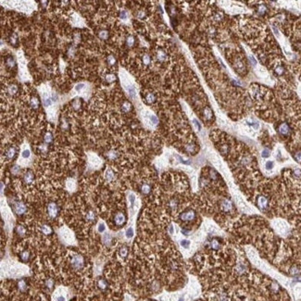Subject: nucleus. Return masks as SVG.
I'll use <instances>...</instances> for the list:
<instances>
[{"label":"nucleus","mask_w":301,"mask_h":301,"mask_svg":"<svg viewBox=\"0 0 301 301\" xmlns=\"http://www.w3.org/2000/svg\"><path fill=\"white\" fill-rule=\"evenodd\" d=\"M69 266L75 271H82L85 268V261L80 254H73L69 259Z\"/></svg>","instance_id":"1"},{"label":"nucleus","mask_w":301,"mask_h":301,"mask_svg":"<svg viewBox=\"0 0 301 301\" xmlns=\"http://www.w3.org/2000/svg\"><path fill=\"white\" fill-rule=\"evenodd\" d=\"M197 217V214L195 211L193 210H187L180 214V220L184 222H190L193 221Z\"/></svg>","instance_id":"2"},{"label":"nucleus","mask_w":301,"mask_h":301,"mask_svg":"<svg viewBox=\"0 0 301 301\" xmlns=\"http://www.w3.org/2000/svg\"><path fill=\"white\" fill-rule=\"evenodd\" d=\"M12 207H13V211L17 215H22L26 213L27 211V207L22 201H16L15 203H13Z\"/></svg>","instance_id":"3"},{"label":"nucleus","mask_w":301,"mask_h":301,"mask_svg":"<svg viewBox=\"0 0 301 301\" xmlns=\"http://www.w3.org/2000/svg\"><path fill=\"white\" fill-rule=\"evenodd\" d=\"M60 211V208L56 202H50L48 205V214L50 218H56Z\"/></svg>","instance_id":"4"},{"label":"nucleus","mask_w":301,"mask_h":301,"mask_svg":"<svg viewBox=\"0 0 301 301\" xmlns=\"http://www.w3.org/2000/svg\"><path fill=\"white\" fill-rule=\"evenodd\" d=\"M257 206L260 211H265L268 210L269 207V200L266 197L264 196H260L257 198Z\"/></svg>","instance_id":"5"},{"label":"nucleus","mask_w":301,"mask_h":301,"mask_svg":"<svg viewBox=\"0 0 301 301\" xmlns=\"http://www.w3.org/2000/svg\"><path fill=\"white\" fill-rule=\"evenodd\" d=\"M278 133L283 136H288L291 133V129L286 122H283L278 127Z\"/></svg>","instance_id":"6"},{"label":"nucleus","mask_w":301,"mask_h":301,"mask_svg":"<svg viewBox=\"0 0 301 301\" xmlns=\"http://www.w3.org/2000/svg\"><path fill=\"white\" fill-rule=\"evenodd\" d=\"M17 148L14 147H9L6 149L5 151V157L8 158V159H14L17 156Z\"/></svg>","instance_id":"7"},{"label":"nucleus","mask_w":301,"mask_h":301,"mask_svg":"<svg viewBox=\"0 0 301 301\" xmlns=\"http://www.w3.org/2000/svg\"><path fill=\"white\" fill-rule=\"evenodd\" d=\"M221 208L224 212H229L232 211V208H233V203H232L231 200L224 199L221 203Z\"/></svg>","instance_id":"8"},{"label":"nucleus","mask_w":301,"mask_h":301,"mask_svg":"<svg viewBox=\"0 0 301 301\" xmlns=\"http://www.w3.org/2000/svg\"><path fill=\"white\" fill-rule=\"evenodd\" d=\"M34 174L31 170L27 171L24 173V175H23V181H24L26 184H31L34 182Z\"/></svg>","instance_id":"9"},{"label":"nucleus","mask_w":301,"mask_h":301,"mask_svg":"<svg viewBox=\"0 0 301 301\" xmlns=\"http://www.w3.org/2000/svg\"><path fill=\"white\" fill-rule=\"evenodd\" d=\"M114 221H115V223L116 224H117V225H122V224H124L125 223V221H126V217H125V215L123 214V213H122V212H119L118 214H116L115 215V217H114Z\"/></svg>","instance_id":"10"},{"label":"nucleus","mask_w":301,"mask_h":301,"mask_svg":"<svg viewBox=\"0 0 301 301\" xmlns=\"http://www.w3.org/2000/svg\"><path fill=\"white\" fill-rule=\"evenodd\" d=\"M5 64L8 68L9 69H14L16 68V60L12 56H7L5 58Z\"/></svg>","instance_id":"11"},{"label":"nucleus","mask_w":301,"mask_h":301,"mask_svg":"<svg viewBox=\"0 0 301 301\" xmlns=\"http://www.w3.org/2000/svg\"><path fill=\"white\" fill-rule=\"evenodd\" d=\"M152 190V186H151V184L148 183V182H144L142 183L141 185V187H140V191L143 195H148L150 194Z\"/></svg>","instance_id":"12"},{"label":"nucleus","mask_w":301,"mask_h":301,"mask_svg":"<svg viewBox=\"0 0 301 301\" xmlns=\"http://www.w3.org/2000/svg\"><path fill=\"white\" fill-rule=\"evenodd\" d=\"M19 259L23 262H28L31 259V252L28 250H23L19 254Z\"/></svg>","instance_id":"13"},{"label":"nucleus","mask_w":301,"mask_h":301,"mask_svg":"<svg viewBox=\"0 0 301 301\" xmlns=\"http://www.w3.org/2000/svg\"><path fill=\"white\" fill-rule=\"evenodd\" d=\"M85 220L89 222H96L97 221V215L94 211H88L85 215Z\"/></svg>","instance_id":"14"},{"label":"nucleus","mask_w":301,"mask_h":301,"mask_svg":"<svg viewBox=\"0 0 301 301\" xmlns=\"http://www.w3.org/2000/svg\"><path fill=\"white\" fill-rule=\"evenodd\" d=\"M83 106V99L80 97H76L73 100L72 102V107L73 108H74L75 110H79Z\"/></svg>","instance_id":"15"},{"label":"nucleus","mask_w":301,"mask_h":301,"mask_svg":"<svg viewBox=\"0 0 301 301\" xmlns=\"http://www.w3.org/2000/svg\"><path fill=\"white\" fill-rule=\"evenodd\" d=\"M41 232L44 235H49L51 234H53V230L52 228L48 225V224H43L41 226Z\"/></svg>","instance_id":"16"},{"label":"nucleus","mask_w":301,"mask_h":301,"mask_svg":"<svg viewBox=\"0 0 301 301\" xmlns=\"http://www.w3.org/2000/svg\"><path fill=\"white\" fill-rule=\"evenodd\" d=\"M44 141L46 145H51L54 141V136H53L52 133H50V132L46 133L44 136Z\"/></svg>","instance_id":"17"},{"label":"nucleus","mask_w":301,"mask_h":301,"mask_svg":"<svg viewBox=\"0 0 301 301\" xmlns=\"http://www.w3.org/2000/svg\"><path fill=\"white\" fill-rule=\"evenodd\" d=\"M128 253H129V249L126 246H122L120 249H119V256L122 259H126L128 256Z\"/></svg>","instance_id":"18"},{"label":"nucleus","mask_w":301,"mask_h":301,"mask_svg":"<svg viewBox=\"0 0 301 301\" xmlns=\"http://www.w3.org/2000/svg\"><path fill=\"white\" fill-rule=\"evenodd\" d=\"M125 44H126V45L128 46V48H133V46L134 45V44H135V37L132 34L128 35L125 39Z\"/></svg>","instance_id":"19"},{"label":"nucleus","mask_w":301,"mask_h":301,"mask_svg":"<svg viewBox=\"0 0 301 301\" xmlns=\"http://www.w3.org/2000/svg\"><path fill=\"white\" fill-rule=\"evenodd\" d=\"M18 91H19V87H18V85H16V84H10V85L8 87V90H7L8 94L10 95V96H14V95H16L17 93H18Z\"/></svg>","instance_id":"20"},{"label":"nucleus","mask_w":301,"mask_h":301,"mask_svg":"<svg viewBox=\"0 0 301 301\" xmlns=\"http://www.w3.org/2000/svg\"><path fill=\"white\" fill-rule=\"evenodd\" d=\"M30 106H31L33 108H34V109L38 108L39 106H40V100H39V98H38L37 97H33L30 99Z\"/></svg>","instance_id":"21"},{"label":"nucleus","mask_w":301,"mask_h":301,"mask_svg":"<svg viewBox=\"0 0 301 301\" xmlns=\"http://www.w3.org/2000/svg\"><path fill=\"white\" fill-rule=\"evenodd\" d=\"M118 157H119V153L116 151V150H114V149H111V150H109L107 153V158L109 160H115Z\"/></svg>","instance_id":"22"},{"label":"nucleus","mask_w":301,"mask_h":301,"mask_svg":"<svg viewBox=\"0 0 301 301\" xmlns=\"http://www.w3.org/2000/svg\"><path fill=\"white\" fill-rule=\"evenodd\" d=\"M211 247L213 250H219L221 248V242L218 238H214L211 241Z\"/></svg>","instance_id":"23"},{"label":"nucleus","mask_w":301,"mask_h":301,"mask_svg":"<svg viewBox=\"0 0 301 301\" xmlns=\"http://www.w3.org/2000/svg\"><path fill=\"white\" fill-rule=\"evenodd\" d=\"M97 36L101 40H107L108 38V31L106 30V29H102L97 33Z\"/></svg>","instance_id":"24"},{"label":"nucleus","mask_w":301,"mask_h":301,"mask_svg":"<svg viewBox=\"0 0 301 301\" xmlns=\"http://www.w3.org/2000/svg\"><path fill=\"white\" fill-rule=\"evenodd\" d=\"M131 109H132V105H131V103L128 102V101H124L123 104H122V111L123 113H128V112L131 111Z\"/></svg>","instance_id":"25"},{"label":"nucleus","mask_w":301,"mask_h":301,"mask_svg":"<svg viewBox=\"0 0 301 301\" xmlns=\"http://www.w3.org/2000/svg\"><path fill=\"white\" fill-rule=\"evenodd\" d=\"M156 99H157V97H156V96L153 94V93H148V94H147V96H146V101H147V103H148V104H152V103H154V102L156 101Z\"/></svg>","instance_id":"26"},{"label":"nucleus","mask_w":301,"mask_h":301,"mask_svg":"<svg viewBox=\"0 0 301 301\" xmlns=\"http://www.w3.org/2000/svg\"><path fill=\"white\" fill-rule=\"evenodd\" d=\"M157 58H158V60H159L160 62H162V61H165L167 59V56H166V54H165L164 51L158 50V53H157Z\"/></svg>","instance_id":"27"},{"label":"nucleus","mask_w":301,"mask_h":301,"mask_svg":"<svg viewBox=\"0 0 301 301\" xmlns=\"http://www.w3.org/2000/svg\"><path fill=\"white\" fill-rule=\"evenodd\" d=\"M169 207H170V208H171V210H172V211H175L176 208H177V207H178V200H177V199H175V198H173V199H171V200H170V202H169Z\"/></svg>","instance_id":"28"},{"label":"nucleus","mask_w":301,"mask_h":301,"mask_svg":"<svg viewBox=\"0 0 301 301\" xmlns=\"http://www.w3.org/2000/svg\"><path fill=\"white\" fill-rule=\"evenodd\" d=\"M16 232H17V234L19 235V236H24L25 234H26V230L24 227H22V226H18L16 228Z\"/></svg>","instance_id":"29"},{"label":"nucleus","mask_w":301,"mask_h":301,"mask_svg":"<svg viewBox=\"0 0 301 301\" xmlns=\"http://www.w3.org/2000/svg\"><path fill=\"white\" fill-rule=\"evenodd\" d=\"M185 150L190 154H194L196 152V146L193 144H189L187 146H185Z\"/></svg>","instance_id":"30"},{"label":"nucleus","mask_w":301,"mask_h":301,"mask_svg":"<svg viewBox=\"0 0 301 301\" xmlns=\"http://www.w3.org/2000/svg\"><path fill=\"white\" fill-rule=\"evenodd\" d=\"M293 157H294V158H295V160H296V162H298V163H301V150H297V151H296V152L294 153Z\"/></svg>","instance_id":"31"},{"label":"nucleus","mask_w":301,"mask_h":301,"mask_svg":"<svg viewBox=\"0 0 301 301\" xmlns=\"http://www.w3.org/2000/svg\"><path fill=\"white\" fill-rule=\"evenodd\" d=\"M113 178H114V173H113V172H112L110 169H108V170L106 172V179L109 182V181H111Z\"/></svg>","instance_id":"32"},{"label":"nucleus","mask_w":301,"mask_h":301,"mask_svg":"<svg viewBox=\"0 0 301 301\" xmlns=\"http://www.w3.org/2000/svg\"><path fill=\"white\" fill-rule=\"evenodd\" d=\"M142 61H143V63L145 64V65H149L150 64V62H151V58H150V57L148 56V55H144L143 56V58H142Z\"/></svg>","instance_id":"33"},{"label":"nucleus","mask_w":301,"mask_h":301,"mask_svg":"<svg viewBox=\"0 0 301 301\" xmlns=\"http://www.w3.org/2000/svg\"><path fill=\"white\" fill-rule=\"evenodd\" d=\"M111 241H112V238H111V236L109 235H105L103 236V242H104V244L110 245L111 244Z\"/></svg>","instance_id":"34"},{"label":"nucleus","mask_w":301,"mask_h":301,"mask_svg":"<svg viewBox=\"0 0 301 301\" xmlns=\"http://www.w3.org/2000/svg\"><path fill=\"white\" fill-rule=\"evenodd\" d=\"M107 60H108V64L110 66H114L116 64V58L114 56H108Z\"/></svg>","instance_id":"35"},{"label":"nucleus","mask_w":301,"mask_h":301,"mask_svg":"<svg viewBox=\"0 0 301 301\" xmlns=\"http://www.w3.org/2000/svg\"><path fill=\"white\" fill-rule=\"evenodd\" d=\"M19 172H20V169H19V167L18 165H14V166L12 167V169H11V172H12L14 175L19 174Z\"/></svg>","instance_id":"36"},{"label":"nucleus","mask_w":301,"mask_h":301,"mask_svg":"<svg viewBox=\"0 0 301 301\" xmlns=\"http://www.w3.org/2000/svg\"><path fill=\"white\" fill-rule=\"evenodd\" d=\"M181 246L184 248H188L190 246V242L188 240H182V241H181Z\"/></svg>","instance_id":"37"},{"label":"nucleus","mask_w":301,"mask_h":301,"mask_svg":"<svg viewBox=\"0 0 301 301\" xmlns=\"http://www.w3.org/2000/svg\"><path fill=\"white\" fill-rule=\"evenodd\" d=\"M17 42H18V37H17V35H16L15 34H11V36H10V43H11V44H16Z\"/></svg>","instance_id":"38"},{"label":"nucleus","mask_w":301,"mask_h":301,"mask_svg":"<svg viewBox=\"0 0 301 301\" xmlns=\"http://www.w3.org/2000/svg\"><path fill=\"white\" fill-rule=\"evenodd\" d=\"M275 73H276L277 74H279V75L283 74V73H284V68H283L282 66H278V67L275 69Z\"/></svg>","instance_id":"39"},{"label":"nucleus","mask_w":301,"mask_h":301,"mask_svg":"<svg viewBox=\"0 0 301 301\" xmlns=\"http://www.w3.org/2000/svg\"><path fill=\"white\" fill-rule=\"evenodd\" d=\"M133 235V230L132 228H129L127 231H126V236L128 238H131L132 236Z\"/></svg>","instance_id":"40"},{"label":"nucleus","mask_w":301,"mask_h":301,"mask_svg":"<svg viewBox=\"0 0 301 301\" xmlns=\"http://www.w3.org/2000/svg\"><path fill=\"white\" fill-rule=\"evenodd\" d=\"M115 79H116V77H115L114 74H108V75L107 76V81H108V83H112V82H114Z\"/></svg>","instance_id":"41"},{"label":"nucleus","mask_w":301,"mask_h":301,"mask_svg":"<svg viewBox=\"0 0 301 301\" xmlns=\"http://www.w3.org/2000/svg\"><path fill=\"white\" fill-rule=\"evenodd\" d=\"M120 18H121L122 19H126L128 18L127 12H126V11H122V12L120 13Z\"/></svg>","instance_id":"42"},{"label":"nucleus","mask_w":301,"mask_h":301,"mask_svg":"<svg viewBox=\"0 0 301 301\" xmlns=\"http://www.w3.org/2000/svg\"><path fill=\"white\" fill-rule=\"evenodd\" d=\"M261 156H262L263 158H268V157L270 156V150H269V149H264V150L262 151V153H261Z\"/></svg>","instance_id":"43"},{"label":"nucleus","mask_w":301,"mask_h":301,"mask_svg":"<svg viewBox=\"0 0 301 301\" xmlns=\"http://www.w3.org/2000/svg\"><path fill=\"white\" fill-rule=\"evenodd\" d=\"M22 157L23 158H29L30 157V150H28V149H26V150H24V151H23L22 152Z\"/></svg>","instance_id":"44"},{"label":"nucleus","mask_w":301,"mask_h":301,"mask_svg":"<svg viewBox=\"0 0 301 301\" xmlns=\"http://www.w3.org/2000/svg\"><path fill=\"white\" fill-rule=\"evenodd\" d=\"M266 168H267L268 170L272 169V168H273V162H271V161H268V162H266Z\"/></svg>","instance_id":"45"},{"label":"nucleus","mask_w":301,"mask_h":301,"mask_svg":"<svg viewBox=\"0 0 301 301\" xmlns=\"http://www.w3.org/2000/svg\"><path fill=\"white\" fill-rule=\"evenodd\" d=\"M105 229H106V227H105V224H104V223H100V224H99V226H98V231L100 232V233H102V232H104V231H105Z\"/></svg>","instance_id":"46"},{"label":"nucleus","mask_w":301,"mask_h":301,"mask_svg":"<svg viewBox=\"0 0 301 301\" xmlns=\"http://www.w3.org/2000/svg\"><path fill=\"white\" fill-rule=\"evenodd\" d=\"M56 301H65V297L62 296H59L56 298Z\"/></svg>","instance_id":"47"},{"label":"nucleus","mask_w":301,"mask_h":301,"mask_svg":"<svg viewBox=\"0 0 301 301\" xmlns=\"http://www.w3.org/2000/svg\"><path fill=\"white\" fill-rule=\"evenodd\" d=\"M169 232H170V234H171V235H172V234H173V227H172V224L169 226Z\"/></svg>","instance_id":"48"},{"label":"nucleus","mask_w":301,"mask_h":301,"mask_svg":"<svg viewBox=\"0 0 301 301\" xmlns=\"http://www.w3.org/2000/svg\"><path fill=\"white\" fill-rule=\"evenodd\" d=\"M130 200H131L132 205H133V202H134V196L133 195H131L130 196Z\"/></svg>","instance_id":"49"},{"label":"nucleus","mask_w":301,"mask_h":301,"mask_svg":"<svg viewBox=\"0 0 301 301\" xmlns=\"http://www.w3.org/2000/svg\"><path fill=\"white\" fill-rule=\"evenodd\" d=\"M182 233L184 235H188V232L186 230H182Z\"/></svg>","instance_id":"50"},{"label":"nucleus","mask_w":301,"mask_h":301,"mask_svg":"<svg viewBox=\"0 0 301 301\" xmlns=\"http://www.w3.org/2000/svg\"><path fill=\"white\" fill-rule=\"evenodd\" d=\"M179 301H183V298H182H182H180V299H179Z\"/></svg>","instance_id":"51"},{"label":"nucleus","mask_w":301,"mask_h":301,"mask_svg":"<svg viewBox=\"0 0 301 301\" xmlns=\"http://www.w3.org/2000/svg\"><path fill=\"white\" fill-rule=\"evenodd\" d=\"M219 301H227V300H219Z\"/></svg>","instance_id":"52"}]
</instances>
